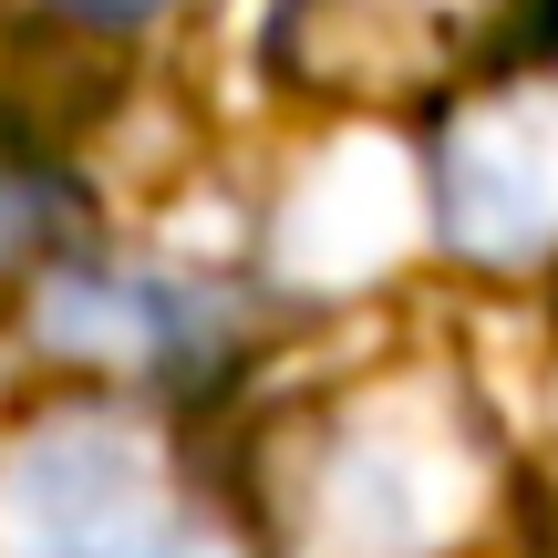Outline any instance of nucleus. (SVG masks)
I'll return each mask as SVG.
<instances>
[{
  "label": "nucleus",
  "instance_id": "1",
  "mask_svg": "<svg viewBox=\"0 0 558 558\" xmlns=\"http://www.w3.org/2000/svg\"><path fill=\"white\" fill-rule=\"evenodd\" d=\"M486 527V435L435 373H393L300 424L269 486L279 558H465Z\"/></svg>",
  "mask_w": 558,
  "mask_h": 558
},
{
  "label": "nucleus",
  "instance_id": "2",
  "mask_svg": "<svg viewBox=\"0 0 558 558\" xmlns=\"http://www.w3.org/2000/svg\"><path fill=\"white\" fill-rule=\"evenodd\" d=\"M435 228L465 269L497 279L558 259V62H507L445 94Z\"/></svg>",
  "mask_w": 558,
  "mask_h": 558
},
{
  "label": "nucleus",
  "instance_id": "3",
  "mask_svg": "<svg viewBox=\"0 0 558 558\" xmlns=\"http://www.w3.org/2000/svg\"><path fill=\"white\" fill-rule=\"evenodd\" d=\"M0 527L21 558H186V507L156 435L114 403L32 424L0 465Z\"/></svg>",
  "mask_w": 558,
  "mask_h": 558
},
{
  "label": "nucleus",
  "instance_id": "4",
  "mask_svg": "<svg viewBox=\"0 0 558 558\" xmlns=\"http://www.w3.org/2000/svg\"><path fill=\"white\" fill-rule=\"evenodd\" d=\"M527 0H269V73L320 104H435L486 73Z\"/></svg>",
  "mask_w": 558,
  "mask_h": 558
},
{
  "label": "nucleus",
  "instance_id": "5",
  "mask_svg": "<svg viewBox=\"0 0 558 558\" xmlns=\"http://www.w3.org/2000/svg\"><path fill=\"white\" fill-rule=\"evenodd\" d=\"M228 290L186 269H124V259H73L62 248L52 269L32 279V331L41 352L62 362H114V373H156L186 383L228 352Z\"/></svg>",
  "mask_w": 558,
  "mask_h": 558
},
{
  "label": "nucleus",
  "instance_id": "6",
  "mask_svg": "<svg viewBox=\"0 0 558 558\" xmlns=\"http://www.w3.org/2000/svg\"><path fill=\"white\" fill-rule=\"evenodd\" d=\"M62 218H73V186L41 156L21 124H0V279H41L62 259Z\"/></svg>",
  "mask_w": 558,
  "mask_h": 558
},
{
  "label": "nucleus",
  "instance_id": "7",
  "mask_svg": "<svg viewBox=\"0 0 558 558\" xmlns=\"http://www.w3.org/2000/svg\"><path fill=\"white\" fill-rule=\"evenodd\" d=\"M62 11H73L83 32H156V21L197 11V0H62Z\"/></svg>",
  "mask_w": 558,
  "mask_h": 558
},
{
  "label": "nucleus",
  "instance_id": "8",
  "mask_svg": "<svg viewBox=\"0 0 558 558\" xmlns=\"http://www.w3.org/2000/svg\"><path fill=\"white\" fill-rule=\"evenodd\" d=\"M548 21H558V0H548Z\"/></svg>",
  "mask_w": 558,
  "mask_h": 558
}]
</instances>
